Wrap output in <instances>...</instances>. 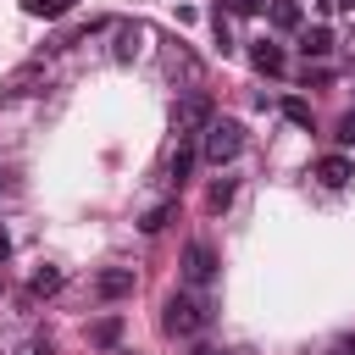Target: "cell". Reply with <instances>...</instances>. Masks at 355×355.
Listing matches in <instances>:
<instances>
[{"instance_id": "15", "label": "cell", "mask_w": 355, "mask_h": 355, "mask_svg": "<svg viewBox=\"0 0 355 355\" xmlns=\"http://www.w3.org/2000/svg\"><path fill=\"white\" fill-rule=\"evenodd\" d=\"M283 116H288L294 128H311V105H305V100H283Z\"/></svg>"}, {"instance_id": "13", "label": "cell", "mask_w": 355, "mask_h": 355, "mask_svg": "<svg viewBox=\"0 0 355 355\" xmlns=\"http://www.w3.org/2000/svg\"><path fill=\"white\" fill-rule=\"evenodd\" d=\"M61 283H67V277H61V266H44V272H33V294H39V300H44V294H55Z\"/></svg>"}, {"instance_id": "20", "label": "cell", "mask_w": 355, "mask_h": 355, "mask_svg": "<svg viewBox=\"0 0 355 355\" xmlns=\"http://www.w3.org/2000/svg\"><path fill=\"white\" fill-rule=\"evenodd\" d=\"M6 250H11V239H6V233H0V261H6Z\"/></svg>"}, {"instance_id": "4", "label": "cell", "mask_w": 355, "mask_h": 355, "mask_svg": "<svg viewBox=\"0 0 355 355\" xmlns=\"http://www.w3.org/2000/svg\"><path fill=\"white\" fill-rule=\"evenodd\" d=\"M183 277H189V288H205V283L216 277V255H211V244H189V255H183Z\"/></svg>"}, {"instance_id": "12", "label": "cell", "mask_w": 355, "mask_h": 355, "mask_svg": "<svg viewBox=\"0 0 355 355\" xmlns=\"http://www.w3.org/2000/svg\"><path fill=\"white\" fill-rule=\"evenodd\" d=\"M89 338H94V344H116V338H122V316H100V322L89 327Z\"/></svg>"}, {"instance_id": "8", "label": "cell", "mask_w": 355, "mask_h": 355, "mask_svg": "<svg viewBox=\"0 0 355 355\" xmlns=\"http://www.w3.org/2000/svg\"><path fill=\"white\" fill-rule=\"evenodd\" d=\"M300 22H305L300 0H272V28H277V33H294Z\"/></svg>"}, {"instance_id": "6", "label": "cell", "mask_w": 355, "mask_h": 355, "mask_svg": "<svg viewBox=\"0 0 355 355\" xmlns=\"http://www.w3.org/2000/svg\"><path fill=\"white\" fill-rule=\"evenodd\" d=\"M250 61H255V72H266V78H277V72L288 67L283 44H272V39H255V44H250Z\"/></svg>"}, {"instance_id": "21", "label": "cell", "mask_w": 355, "mask_h": 355, "mask_svg": "<svg viewBox=\"0 0 355 355\" xmlns=\"http://www.w3.org/2000/svg\"><path fill=\"white\" fill-rule=\"evenodd\" d=\"M338 6H344V11H349V17H355V0H338Z\"/></svg>"}, {"instance_id": "14", "label": "cell", "mask_w": 355, "mask_h": 355, "mask_svg": "<svg viewBox=\"0 0 355 355\" xmlns=\"http://www.w3.org/2000/svg\"><path fill=\"white\" fill-rule=\"evenodd\" d=\"M28 6V17H67L72 11V0H22Z\"/></svg>"}, {"instance_id": "22", "label": "cell", "mask_w": 355, "mask_h": 355, "mask_svg": "<svg viewBox=\"0 0 355 355\" xmlns=\"http://www.w3.org/2000/svg\"><path fill=\"white\" fill-rule=\"evenodd\" d=\"M194 355H216V349H194Z\"/></svg>"}, {"instance_id": "17", "label": "cell", "mask_w": 355, "mask_h": 355, "mask_svg": "<svg viewBox=\"0 0 355 355\" xmlns=\"http://www.w3.org/2000/svg\"><path fill=\"white\" fill-rule=\"evenodd\" d=\"M17 355H55V349H50V338H28Z\"/></svg>"}, {"instance_id": "2", "label": "cell", "mask_w": 355, "mask_h": 355, "mask_svg": "<svg viewBox=\"0 0 355 355\" xmlns=\"http://www.w3.org/2000/svg\"><path fill=\"white\" fill-rule=\"evenodd\" d=\"M161 322H166V333H172V338H194V333H200V327L211 322V311H205V305H200L194 294H172V300H166V316H161Z\"/></svg>"}, {"instance_id": "10", "label": "cell", "mask_w": 355, "mask_h": 355, "mask_svg": "<svg viewBox=\"0 0 355 355\" xmlns=\"http://www.w3.org/2000/svg\"><path fill=\"white\" fill-rule=\"evenodd\" d=\"M194 161H200V150H194V144H189V139H178V150H172V161H166V166H172V178H178V183H183V178H189V172H194Z\"/></svg>"}, {"instance_id": "18", "label": "cell", "mask_w": 355, "mask_h": 355, "mask_svg": "<svg viewBox=\"0 0 355 355\" xmlns=\"http://www.w3.org/2000/svg\"><path fill=\"white\" fill-rule=\"evenodd\" d=\"M338 144H355V111H349V116L338 122Z\"/></svg>"}, {"instance_id": "3", "label": "cell", "mask_w": 355, "mask_h": 355, "mask_svg": "<svg viewBox=\"0 0 355 355\" xmlns=\"http://www.w3.org/2000/svg\"><path fill=\"white\" fill-rule=\"evenodd\" d=\"M172 128H178V139H200V133L211 128V100H205V94H189V100H178V111H172Z\"/></svg>"}, {"instance_id": "16", "label": "cell", "mask_w": 355, "mask_h": 355, "mask_svg": "<svg viewBox=\"0 0 355 355\" xmlns=\"http://www.w3.org/2000/svg\"><path fill=\"white\" fill-rule=\"evenodd\" d=\"M227 200H233V178H222V183H211V194H205V205H211V211H222Z\"/></svg>"}, {"instance_id": "1", "label": "cell", "mask_w": 355, "mask_h": 355, "mask_svg": "<svg viewBox=\"0 0 355 355\" xmlns=\"http://www.w3.org/2000/svg\"><path fill=\"white\" fill-rule=\"evenodd\" d=\"M239 150H244V128H239L233 116H211V128L200 133V161H211V166H227Z\"/></svg>"}, {"instance_id": "9", "label": "cell", "mask_w": 355, "mask_h": 355, "mask_svg": "<svg viewBox=\"0 0 355 355\" xmlns=\"http://www.w3.org/2000/svg\"><path fill=\"white\" fill-rule=\"evenodd\" d=\"M300 50H305V67H311V61H322V55L333 50V33H327V28H311V33L300 39Z\"/></svg>"}, {"instance_id": "11", "label": "cell", "mask_w": 355, "mask_h": 355, "mask_svg": "<svg viewBox=\"0 0 355 355\" xmlns=\"http://www.w3.org/2000/svg\"><path fill=\"white\" fill-rule=\"evenodd\" d=\"M172 211H178V200H161L155 211H144V222H139V227H144V233H161V227L172 222Z\"/></svg>"}, {"instance_id": "5", "label": "cell", "mask_w": 355, "mask_h": 355, "mask_svg": "<svg viewBox=\"0 0 355 355\" xmlns=\"http://www.w3.org/2000/svg\"><path fill=\"white\" fill-rule=\"evenodd\" d=\"M94 294H100V300H128V294H133V266H105V272H94Z\"/></svg>"}, {"instance_id": "7", "label": "cell", "mask_w": 355, "mask_h": 355, "mask_svg": "<svg viewBox=\"0 0 355 355\" xmlns=\"http://www.w3.org/2000/svg\"><path fill=\"white\" fill-rule=\"evenodd\" d=\"M316 178H322L327 189H344V183L355 178V161H349V155H322V161H316Z\"/></svg>"}, {"instance_id": "19", "label": "cell", "mask_w": 355, "mask_h": 355, "mask_svg": "<svg viewBox=\"0 0 355 355\" xmlns=\"http://www.w3.org/2000/svg\"><path fill=\"white\" fill-rule=\"evenodd\" d=\"M255 6H261V0H233V11H255Z\"/></svg>"}]
</instances>
